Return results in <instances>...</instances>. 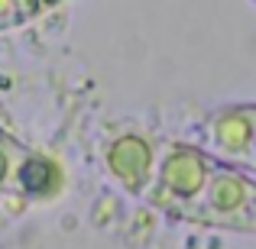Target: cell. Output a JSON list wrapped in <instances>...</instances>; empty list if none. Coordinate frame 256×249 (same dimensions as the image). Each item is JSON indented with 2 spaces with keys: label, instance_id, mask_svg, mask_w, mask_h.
<instances>
[{
  "label": "cell",
  "instance_id": "cell-6",
  "mask_svg": "<svg viewBox=\"0 0 256 249\" xmlns=\"http://www.w3.org/2000/svg\"><path fill=\"white\" fill-rule=\"evenodd\" d=\"M23 152H26V146L20 139L0 133V194H13V175H16Z\"/></svg>",
  "mask_w": 256,
  "mask_h": 249
},
{
  "label": "cell",
  "instance_id": "cell-2",
  "mask_svg": "<svg viewBox=\"0 0 256 249\" xmlns=\"http://www.w3.org/2000/svg\"><path fill=\"white\" fill-rule=\"evenodd\" d=\"M188 220L256 233V172L218 162Z\"/></svg>",
  "mask_w": 256,
  "mask_h": 249
},
{
  "label": "cell",
  "instance_id": "cell-5",
  "mask_svg": "<svg viewBox=\"0 0 256 249\" xmlns=\"http://www.w3.org/2000/svg\"><path fill=\"white\" fill-rule=\"evenodd\" d=\"M58 185H62V172L56 168V162L26 146V152L20 156L16 175H13V194H23V198H52L58 191Z\"/></svg>",
  "mask_w": 256,
  "mask_h": 249
},
{
  "label": "cell",
  "instance_id": "cell-1",
  "mask_svg": "<svg viewBox=\"0 0 256 249\" xmlns=\"http://www.w3.org/2000/svg\"><path fill=\"white\" fill-rule=\"evenodd\" d=\"M214 168H218V159L208 156L201 146L166 139L156 149V172H152L146 201L166 211L169 217L188 220L198 198L204 194Z\"/></svg>",
  "mask_w": 256,
  "mask_h": 249
},
{
  "label": "cell",
  "instance_id": "cell-4",
  "mask_svg": "<svg viewBox=\"0 0 256 249\" xmlns=\"http://www.w3.org/2000/svg\"><path fill=\"white\" fill-rule=\"evenodd\" d=\"M156 149H159V143L136 136V133L117 136V139H110V146L104 152L107 172L114 175V181L120 188H126L136 198H146L152 172H156Z\"/></svg>",
  "mask_w": 256,
  "mask_h": 249
},
{
  "label": "cell",
  "instance_id": "cell-3",
  "mask_svg": "<svg viewBox=\"0 0 256 249\" xmlns=\"http://www.w3.org/2000/svg\"><path fill=\"white\" fill-rule=\"evenodd\" d=\"M198 146L224 165L256 172V104H230L208 113Z\"/></svg>",
  "mask_w": 256,
  "mask_h": 249
}]
</instances>
